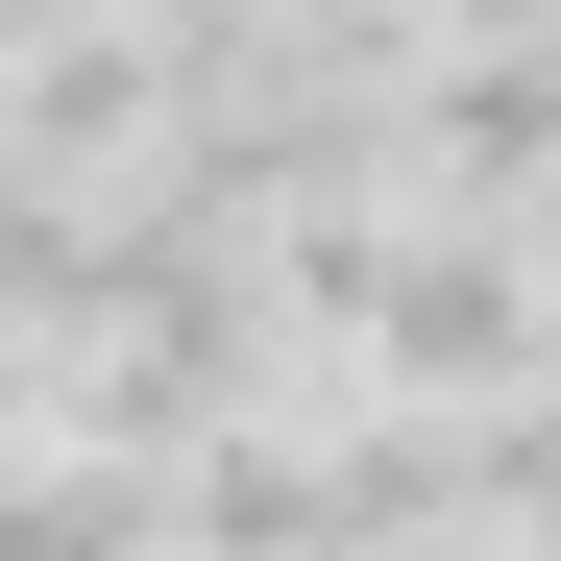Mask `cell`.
<instances>
[{"instance_id":"cell-3","label":"cell","mask_w":561,"mask_h":561,"mask_svg":"<svg viewBox=\"0 0 561 561\" xmlns=\"http://www.w3.org/2000/svg\"><path fill=\"white\" fill-rule=\"evenodd\" d=\"M0 147L73 171V196H147V147H171V49L123 25V0H73V25L0 49Z\"/></svg>"},{"instance_id":"cell-1","label":"cell","mask_w":561,"mask_h":561,"mask_svg":"<svg viewBox=\"0 0 561 561\" xmlns=\"http://www.w3.org/2000/svg\"><path fill=\"white\" fill-rule=\"evenodd\" d=\"M342 391H391V415L537 391V220H415L391 196V268H366V318H342Z\"/></svg>"},{"instance_id":"cell-2","label":"cell","mask_w":561,"mask_h":561,"mask_svg":"<svg viewBox=\"0 0 561 561\" xmlns=\"http://www.w3.org/2000/svg\"><path fill=\"white\" fill-rule=\"evenodd\" d=\"M147 489H171V561H366L391 537L366 463H342V415H220V439H171Z\"/></svg>"},{"instance_id":"cell-5","label":"cell","mask_w":561,"mask_h":561,"mask_svg":"<svg viewBox=\"0 0 561 561\" xmlns=\"http://www.w3.org/2000/svg\"><path fill=\"white\" fill-rule=\"evenodd\" d=\"M537 366H561V220H537Z\"/></svg>"},{"instance_id":"cell-6","label":"cell","mask_w":561,"mask_h":561,"mask_svg":"<svg viewBox=\"0 0 561 561\" xmlns=\"http://www.w3.org/2000/svg\"><path fill=\"white\" fill-rule=\"evenodd\" d=\"M25 25H73V0H0V49H25Z\"/></svg>"},{"instance_id":"cell-4","label":"cell","mask_w":561,"mask_h":561,"mask_svg":"<svg viewBox=\"0 0 561 561\" xmlns=\"http://www.w3.org/2000/svg\"><path fill=\"white\" fill-rule=\"evenodd\" d=\"M0 561H171V489L99 439H0Z\"/></svg>"}]
</instances>
